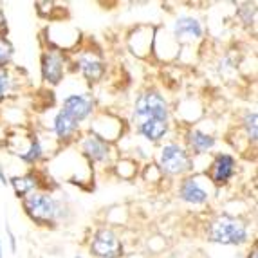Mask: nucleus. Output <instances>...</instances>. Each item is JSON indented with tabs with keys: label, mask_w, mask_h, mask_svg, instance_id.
I'll use <instances>...</instances> for the list:
<instances>
[{
	"label": "nucleus",
	"mask_w": 258,
	"mask_h": 258,
	"mask_svg": "<svg viewBox=\"0 0 258 258\" xmlns=\"http://www.w3.org/2000/svg\"><path fill=\"white\" fill-rule=\"evenodd\" d=\"M9 184L13 186L15 195L18 199H24L29 194H33V191H38L42 182H40V177L35 172H29V173H24V175H17L13 179H9Z\"/></svg>",
	"instance_id": "nucleus-15"
},
{
	"label": "nucleus",
	"mask_w": 258,
	"mask_h": 258,
	"mask_svg": "<svg viewBox=\"0 0 258 258\" xmlns=\"http://www.w3.org/2000/svg\"><path fill=\"white\" fill-rule=\"evenodd\" d=\"M0 184H2V186H8L9 184V179L6 177L4 168H2V166H0Z\"/></svg>",
	"instance_id": "nucleus-23"
},
{
	"label": "nucleus",
	"mask_w": 258,
	"mask_h": 258,
	"mask_svg": "<svg viewBox=\"0 0 258 258\" xmlns=\"http://www.w3.org/2000/svg\"><path fill=\"white\" fill-rule=\"evenodd\" d=\"M6 231H8V238H9V244H11V251H17V237H15V233L11 231L9 226H6Z\"/></svg>",
	"instance_id": "nucleus-22"
},
{
	"label": "nucleus",
	"mask_w": 258,
	"mask_h": 258,
	"mask_svg": "<svg viewBox=\"0 0 258 258\" xmlns=\"http://www.w3.org/2000/svg\"><path fill=\"white\" fill-rule=\"evenodd\" d=\"M237 170V161L229 154H217L213 163H211L210 170H208V177L215 186H226L235 175Z\"/></svg>",
	"instance_id": "nucleus-6"
},
{
	"label": "nucleus",
	"mask_w": 258,
	"mask_h": 258,
	"mask_svg": "<svg viewBox=\"0 0 258 258\" xmlns=\"http://www.w3.org/2000/svg\"><path fill=\"white\" fill-rule=\"evenodd\" d=\"M13 52V45L9 43V40L4 35H0V67H6L11 61Z\"/></svg>",
	"instance_id": "nucleus-19"
},
{
	"label": "nucleus",
	"mask_w": 258,
	"mask_h": 258,
	"mask_svg": "<svg viewBox=\"0 0 258 258\" xmlns=\"http://www.w3.org/2000/svg\"><path fill=\"white\" fill-rule=\"evenodd\" d=\"M242 128L245 132V138L247 141L256 145V138H258V114L256 110H247L242 117Z\"/></svg>",
	"instance_id": "nucleus-18"
},
{
	"label": "nucleus",
	"mask_w": 258,
	"mask_h": 258,
	"mask_svg": "<svg viewBox=\"0 0 258 258\" xmlns=\"http://www.w3.org/2000/svg\"><path fill=\"white\" fill-rule=\"evenodd\" d=\"M134 119L141 123L145 119H168L166 99L155 91H147L139 94L134 107Z\"/></svg>",
	"instance_id": "nucleus-3"
},
{
	"label": "nucleus",
	"mask_w": 258,
	"mask_h": 258,
	"mask_svg": "<svg viewBox=\"0 0 258 258\" xmlns=\"http://www.w3.org/2000/svg\"><path fill=\"white\" fill-rule=\"evenodd\" d=\"M26 215L38 226H52L61 217V204L45 191H33L22 199Z\"/></svg>",
	"instance_id": "nucleus-2"
},
{
	"label": "nucleus",
	"mask_w": 258,
	"mask_h": 258,
	"mask_svg": "<svg viewBox=\"0 0 258 258\" xmlns=\"http://www.w3.org/2000/svg\"><path fill=\"white\" fill-rule=\"evenodd\" d=\"M74 258H83V256H74Z\"/></svg>",
	"instance_id": "nucleus-26"
},
{
	"label": "nucleus",
	"mask_w": 258,
	"mask_h": 258,
	"mask_svg": "<svg viewBox=\"0 0 258 258\" xmlns=\"http://www.w3.org/2000/svg\"><path fill=\"white\" fill-rule=\"evenodd\" d=\"M159 168L166 175H182L191 168V159L184 147L179 143H168L161 148Z\"/></svg>",
	"instance_id": "nucleus-4"
},
{
	"label": "nucleus",
	"mask_w": 258,
	"mask_h": 258,
	"mask_svg": "<svg viewBox=\"0 0 258 258\" xmlns=\"http://www.w3.org/2000/svg\"><path fill=\"white\" fill-rule=\"evenodd\" d=\"M11 85H13V80H11V74L6 67H0V101L8 96V92L11 91Z\"/></svg>",
	"instance_id": "nucleus-20"
},
{
	"label": "nucleus",
	"mask_w": 258,
	"mask_h": 258,
	"mask_svg": "<svg viewBox=\"0 0 258 258\" xmlns=\"http://www.w3.org/2000/svg\"><path fill=\"white\" fill-rule=\"evenodd\" d=\"M0 258H2V240H0Z\"/></svg>",
	"instance_id": "nucleus-25"
},
{
	"label": "nucleus",
	"mask_w": 258,
	"mask_h": 258,
	"mask_svg": "<svg viewBox=\"0 0 258 258\" xmlns=\"http://www.w3.org/2000/svg\"><path fill=\"white\" fill-rule=\"evenodd\" d=\"M78 69L91 83L99 82L105 74V63L103 60L96 56L94 52H85L78 56Z\"/></svg>",
	"instance_id": "nucleus-10"
},
{
	"label": "nucleus",
	"mask_w": 258,
	"mask_h": 258,
	"mask_svg": "<svg viewBox=\"0 0 258 258\" xmlns=\"http://www.w3.org/2000/svg\"><path fill=\"white\" fill-rule=\"evenodd\" d=\"M61 110L73 117L76 123H82V121L91 117L92 110H94V101L87 94H71L63 99Z\"/></svg>",
	"instance_id": "nucleus-8"
},
{
	"label": "nucleus",
	"mask_w": 258,
	"mask_h": 258,
	"mask_svg": "<svg viewBox=\"0 0 258 258\" xmlns=\"http://www.w3.org/2000/svg\"><path fill=\"white\" fill-rule=\"evenodd\" d=\"M188 145L189 150H194V154H206L215 147V138L211 134L194 128L188 132Z\"/></svg>",
	"instance_id": "nucleus-16"
},
{
	"label": "nucleus",
	"mask_w": 258,
	"mask_h": 258,
	"mask_svg": "<svg viewBox=\"0 0 258 258\" xmlns=\"http://www.w3.org/2000/svg\"><path fill=\"white\" fill-rule=\"evenodd\" d=\"M238 17L244 24H253L256 18V8L254 4H244L242 8H238Z\"/></svg>",
	"instance_id": "nucleus-21"
},
{
	"label": "nucleus",
	"mask_w": 258,
	"mask_h": 258,
	"mask_svg": "<svg viewBox=\"0 0 258 258\" xmlns=\"http://www.w3.org/2000/svg\"><path fill=\"white\" fill-rule=\"evenodd\" d=\"M89 247L96 258H119L123 254V244L119 237L108 228L98 229Z\"/></svg>",
	"instance_id": "nucleus-5"
},
{
	"label": "nucleus",
	"mask_w": 258,
	"mask_h": 258,
	"mask_svg": "<svg viewBox=\"0 0 258 258\" xmlns=\"http://www.w3.org/2000/svg\"><path fill=\"white\" fill-rule=\"evenodd\" d=\"M247 258H258V251H256V244L253 245V249L249 251V254H247Z\"/></svg>",
	"instance_id": "nucleus-24"
},
{
	"label": "nucleus",
	"mask_w": 258,
	"mask_h": 258,
	"mask_svg": "<svg viewBox=\"0 0 258 258\" xmlns=\"http://www.w3.org/2000/svg\"><path fill=\"white\" fill-rule=\"evenodd\" d=\"M78 128H80V123H76L73 117L67 116L61 108L56 112L54 119H52V130L60 141H71L76 136Z\"/></svg>",
	"instance_id": "nucleus-13"
},
{
	"label": "nucleus",
	"mask_w": 258,
	"mask_h": 258,
	"mask_svg": "<svg viewBox=\"0 0 258 258\" xmlns=\"http://www.w3.org/2000/svg\"><path fill=\"white\" fill-rule=\"evenodd\" d=\"M208 240L222 245H242L249 238L247 224L231 215H219L208 224Z\"/></svg>",
	"instance_id": "nucleus-1"
},
{
	"label": "nucleus",
	"mask_w": 258,
	"mask_h": 258,
	"mask_svg": "<svg viewBox=\"0 0 258 258\" xmlns=\"http://www.w3.org/2000/svg\"><path fill=\"white\" fill-rule=\"evenodd\" d=\"M179 197L188 204H194V206H201V204H206L210 194L208 189L201 184L197 177H188L181 182L179 186Z\"/></svg>",
	"instance_id": "nucleus-9"
},
{
	"label": "nucleus",
	"mask_w": 258,
	"mask_h": 258,
	"mask_svg": "<svg viewBox=\"0 0 258 258\" xmlns=\"http://www.w3.org/2000/svg\"><path fill=\"white\" fill-rule=\"evenodd\" d=\"M82 148L85 152V155L94 163H105L110 155V147L103 138H99L96 134H91L89 138L83 139Z\"/></svg>",
	"instance_id": "nucleus-11"
},
{
	"label": "nucleus",
	"mask_w": 258,
	"mask_h": 258,
	"mask_svg": "<svg viewBox=\"0 0 258 258\" xmlns=\"http://www.w3.org/2000/svg\"><path fill=\"white\" fill-rule=\"evenodd\" d=\"M173 36L177 40H199L203 36V26L194 17H181L173 24Z\"/></svg>",
	"instance_id": "nucleus-12"
},
{
	"label": "nucleus",
	"mask_w": 258,
	"mask_h": 258,
	"mask_svg": "<svg viewBox=\"0 0 258 258\" xmlns=\"http://www.w3.org/2000/svg\"><path fill=\"white\" fill-rule=\"evenodd\" d=\"M138 132L150 143H157L168 134V119H145L138 123Z\"/></svg>",
	"instance_id": "nucleus-14"
},
{
	"label": "nucleus",
	"mask_w": 258,
	"mask_h": 258,
	"mask_svg": "<svg viewBox=\"0 0 258 258\" xmlns=\"http://www.w3.org/2000/svg\"><path fill=\"white\" fill-rule=\"evenodd\" d=\"M42 78L49 85H58L65 76V58L58 51H47L42 54Z\"/></svg>",
	"instance_id": "nucleus-7"
},
{
	"label": "nucleus",
	"mask_w": 258,
	"mask_h": 258,
	"mask_svg": "<svg viewBox=\"0 0 258 258\" xmlns=\"http://www.w3.org/2000/svg\"><path fill=\"white\" fill-rule=\"evenodd\" d=\"M17 155L26 164H36L43 155V147L42 143H40V139L36 136H29V141H27L26 148H22L20 152H17Z\"/></svg>",
	"instance_id": "nucleus-17"
}]
</instances>
